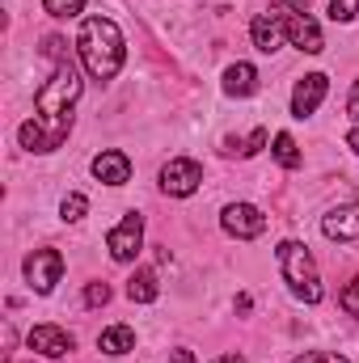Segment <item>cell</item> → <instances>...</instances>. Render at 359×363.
<instances>
[{
  "mask_svg": "<svg viewBox=\"0 0 359 363\" xmlns=\"http://www.w3.org/2000/svg\"><path fill=\"white\" fill-rule=\"evenodd\" d=\"M85 93L81 72L64 60L55 64L51 81H43V89L34 93V118H26L17 127V140L26 152H55L68 131H72V118H77V101Z\"/></svg>",
  "mask_w": 359,
  "mask_h": 363,
  "instance_id": "1",
  "label": "cell"
},
{
  "mask_svg": "<svg viewBox=\"0 0 359 363\" xmlns=\"http://www.w3.org/2000/svg\"><path fill=\"white\" fill-rule=\"evenodd\" d=\"M77 51H81V64L93 81H114L123 60H127V43H123V30L110 21V17H85L81 21V34H77Z\"/></svg>",
  "mask_w": 359,
  "mask_h": 363,
  "instance_id": "2",
  "label": "cell"
},
{
  "mask_svg": "<svg viewBox=\"0 0 359 363\" xmlns=\"http://www.w3.org/2000/svg\"><path fill=\"white\" fill-rule=\"evenodd\" d=\"M275 262H279V271H283V279H287V287H292L296 300L321 304L326 287H321V271H317V258L309 254V245H300V241H279Z\"/></svg>",
  "mask_w": 359,
  "mask_h": 363,
  "instance_id": "3",
  "label": "cell"
},
{
  "mask_svg": "<svg viewBox=\"0 0 359 363\" xmlns=\"http://www.w3.org/2000/svg\"><path fill=\"white\" fill-rule=\"evenodd\" d=\"M275 13H279V21H283V38L296 47V51H304V55H321L326 51V38H321V26L304 13V9H296V4H270Z\"/></svg>",
  "mask_w": 359,
  "mask_h": 363,
  "instance_id": "4",
  "label": "cell"
},
{
  "mask_svg": "<svg viewBox=\"0 0 359 363\" xmlns=\"http://www.w3.org/2000/svg\"><path fill=\"white\" fill-rule=\"evenodd\" d=\"M106 250H110V258L114 262H136L140 258V250H144V216H136V211H127L110 233H106Z\"/></svg>",
  "mask_w": 359,
  "mask_h": 363,
  "instance_id": "5",
  "label": "cell"
},
{
  "mask_svg": "<svg viewBox=\"0 0 359 363\" xmlns=\"http://www.w3.org/2000/svg\"><path fill=\"white\" fill-rule=\"evenodd\" d=\"M60 279H64V254H60V250L43 245V250H34V254L26 258V283H30L34 296H51Z\"/></svg>",
  "mask_w": 359,
  "mask_h": 363,
  "instance_id": "6",
  "label": "cell"
},
{
  "mask_svg": "<svg viewBox=\"0 0 359 363\" xmlns=\"http://www.w3.org/2000/svg\"><path fill=\"white\" fill-rule=\"evenodd\" d=\"M220 228H224L228 237H237V241H258V237L267 233V216H263V207H254V203H228V207L220 211Z\"/></svg>",
  "mask_w": 359,
  "mask_h": 363,
  "instance_id": "7",
  "label": "cell"
},
{
  "mask_svg": "<svg viewBox=\"0 0 359 363\" xmlns=\"http://www.w3.org/2000/svg\"><path fill=\"white\" fill-rule=\"evenodd\" d=\"M199 186H203V165L190 161V157H174V161L161 169V190L174 194V199H190Z\"/></svg>",
  "mask_w": 359,
  "mask_h": 363,
  "instance_id": "8",
  "label": "cell"
},
{
  "mask_svg": "<svg viewBox=\"0 0 359 363\" xmlns=\"http://www.w3.org/2000/svg\"><path fill=\"white\" fill-rule=\"evenodd\" d=\"M26 347L38 351V355H47V359H64V355L77 351V338H72L64 325H34V330L26 334Z\"/></svg>",
  "mask_w": 359,
  "mask_h": 363,
  "instance_id": "9",
  "label": "cell"
},
{
  "mask_svg": "<svg viewBox=\"0 0 359 363\" xmlns=\"http://www.w3.org/2000/svg\"><path fill=\"white\" fill-rule=\"evenodd\" d=\"M326 93H330V77L326 72H309L304 81H296V89H292V118L317 114V106L326 101Z\"/></svg>",
  "mask_w": 359,
  "mask_h": 363,
  "instance_id": "10",
  "label": "cell"
},
{
  "mask_svg": "<svg viewBox=\"0 0 359 363\" xmlns=\"http://www.w3.org/2000/svg\"><path fill=\"white\" fill-rule=\"evenodd\" d=\"M89 169L101 186H127L131 182V157L123 148H106V152H97L89 161Z\"/></svg>",
  "mask_w": 359,
  "mask_h": 363,
  "instance_id": "11",
  "label": "cell"
},
{
  "mask_svg": "<svg viewBox=\"0 0 359 363\" xmlns=\"http://www.w3.org/2000/svg\"><path fill=\"white\" fill-rule=\"evenodd\" d=\"M321 233L330 241H359V203H343L321 216Z\"/></svg>",
  "mask_w": 359,
  "mask_h": 363,
  "instance_id": "12",
  "label": "cell"
},
{
  "mask_svg": "<svg viewBox=\"0 0 359 363\" xmlns=\"http://www.w3.org/2000/svg\"><path fill=\"white\" fill-rule=\"evenodd\" d=\"M250 38H254V47H258L263 55H275V51L283 47V21H279L275 9L254 13V21H250Z\"/></svg>",
  "mask_w": 359,
  "mask_h": 363,
  "instance_id": "13",
  "label": "cell"
},
{
  "mask_svg": "<svg viewBox=\"0 0 359 363\" xmlns=\"http://www.w3.org/2000/svg\"><path fill=\"white\" fill-rule=\"evenodd\" d=\"M224 93H228V97H254V93H258V68L245 64V60L228 64V68H224Z\"/></svg>",
  "mask_w": 359,
  "mask_h": 363,
  "instance_id": "14",
  "label": "cell"
},
{
  "mask_svg": "<svg viewBox=\"0 0 359 363\" xmlns=\"http://www.w3.org/2000/svg\"><path fill=\"white\" fill-rule=\"evenodd\" d=\"M97 351H101V355H127V351H136V330H131V325H110V330H101V334H97Z\"/></svg>",
  "mask_w": 359,
  "mask_h": 363,
  "instance_id": "15",
  "label": "cell"
},
{
  "mask_svg": "<svg viewBox=\"0 0 359 363\" xmlns=\"http://www.w3.org/2000/svg\"><path fill=\"white\" fill-rule=\"evenodd\" d=\"M161 296V283H157V271H136L127 279V300L131 304H153Z\"/></svg>",
  "mask_w": 359,
  "mask_h": 363,
  "instance_id": "16",
  "label": "cell"
},
{
  "mask_svg": "<svg viewBox=\"0 0 359 363\" xmlns=\"http://www.w3.org/2000/svg\"><path fill=\"white\" fill-rule=\"evenodd\" d=\"M267 127H254V131H250V135H241V140H237V135H228V140H224V157H241V161H245V157H254V152H263V148H267Z\"/></svg>",
  "mask_w": 359,
  "mask_h": 363,
  "instance_id": "17",
  "label": "cell"
},
{
  "mask_svg": "<svg viewBox=\"0 0 359 363\" xmlns=\"http://www.w3.org/2000/svg\"><path fill=\"white\" fill-rule=\"evenodd\" d=\"M270 152H275V161H279L283 169H300V165H304V157H300V148H296V140H292L287 131H279V135L270 140Z\"/></svg>",
  "mask_w": 359,
  "mask_h": 363,
  "instance_id": "18",
  "label": "cell"
},
{
  "mask_svg": "<svg viewBox=\"0 0 359 363\" xmlns=\"http://www.w3.org/2000/svg\"><path fill=\"white\" fill-rule=\"evenodd\" d=\"M85 211H89V199L85 194H64V203H60V216L68 220V224H77V220H85Z\"/></svg>",
  "mask_w": 359,
  "mask_h": 363,
  "instance_id": "19",
  "label": "cell"
},
{
  "mask_svg": "<svg viewBox=\"0 0 359 363\" xmlns=\"http://www.w3.org/2000/svg\"><path fill=\"white\" fill-rule=\"evenodd\" d=\"M85 4H89V0H43V9H47L51 17H81Z\"/></svg>",
  "mask_w": 359,
  "mask_h": 363,
  "instance_id": "20",
  "label": "cell"
},
{
  "mask_svg": "<svg viewBox=\"0 0 359 363\" xmlns=\"http://www.w3.org/2000/svg\"><path fill=\"white\" fill-rule=\"evenodd\" d=\"M330 17H334V21H355L359 0H330Z\"/></svg>",
  "mask_w": 359,
  "mask_h": 363,
  "instance_id": "21",
  "label": "cell"
},
{
  "mask_svg": "<svg viewBox=\"0 0 359 363\" xmlns=\"http://www.w3.org/2000/svg\"><path fill=\"white\" fill-rule=\"evenodd\" d=\"M338 304H343L351 317H359V274L347 283V287H343V291H338Z\"/></svg>",
  "mask_w": 359,
  "mask_h": 363,
  "instance_id": "22",
  "label": "cell"
},
{
  "mask_svg": "<svg viewBox=\"0 0 359 363\" xmlns=\"http://www.w3.org/2000/svg\"><path fill=\"white\" fill-rule=\"evenodd\" d=\"M85 304H89V308L110 304V287H106V283H89V287H85Z\"/></svg>",
  "mask_w": 359,
  "mask_h": 363,
  "instance_id": "23",
  "label": "cell"
},
{
  "mask_svg": "<svg viewBox=\"0 0 359 363\" xmlns=\"http://www.w3.org/2000/svg\"><path fill=\"white\" fill-rule=\"evenodd\" d=\"M292 363H351V359H343L334 351H309V355H300V359H292Z\"/></svg>",
  "mask_w": 359,
  "mask_h": 363,
  "instance_id": "24",
  "label": "cell"
},
{
  "mask_svg": "<svg viewBox=\"0 0 359 363\" xmlns=\"http://www.w3.org/2000/svg\"><path fill=\"white\" fill-rule=\"evenodd\" d=\"M347 114L355 118V127H359V81L351 85V97H347Z\"/></svg>",
  "mask_w": 359,
  "mask_h": 363,
  "instance_id": "25",
  "label": "cell"
},
{
  "mask_svg": "<svg viewBox=\"0 0 359 363\" xmlns=\"http://www.w3.org/2000/svg\"><path fill=\"white\" fill-rule=\"evenodd\" d=\"M170 363H194V351L190 347H174L170 351Z\"/></svg>",
  "mask_w": 359,
  "mask_h": 363,
  "instance_id": "26",
  "label": "cell"
},
{
  "mask_svg": "<svg viewBox=\"0 0 359 363\" xmlns=\"http://www.w3.org/2000/svg\"><path fill=\"white\" fill-rule=\"evenodd\" d=\"M347 148L359 157V127H351V131H347Z\"/></svg>",
  "mask_w": 359,
  "mask_h": 363,
  "instance_id": "27",
  "label": "cell"
},
{
  "mask_svg": "<svg viewBox=\"0 0 359 363\" xmlns=\"http://www.w3.org/2000/svg\"><path fill=\"white\" fill-rule=\"evenodd\" d=\"M211 363H245V355H237V351H228V355H220V359H211Z\"/></svg>",
  "mask_w": 359,
  "mask_h": 363,
  "instance_id": "28",
  "label": "cell"
}]
</instances>
